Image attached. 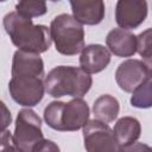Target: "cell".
Segmentation results:
<instances>
[{
  "label": "cell",
  "mask_w": 152,
  "mask_h": 152,
  "mask_svg": "<svg viewBox=\"0 0 152 152\" xmlns=\"http://www.w3.org/2000/svg\"><path fill=\"white\" fill-rule=\"evenodd\" d=\"M108 50L119 57H131L137 52V36L124 28H113L106 37Z\"/></svg>",
  "instance_id": "cell-11"
},
{
  "label": "cell",
  "mask_w": 152,
  "mask_h": 152,
  "mask_svg": "<svg viewBox=\"0 0 152 152\" xmlns=\"http://www.w3.org/2000/svg\"><path fill=\"white\" fill-rule=\"evenodd\" d=\"M45 91L52 97L84 96L91 84L93 78L81 68L71 65H59L53 68L44 78Z\"/></svg>",
  "instance_id": "cell-2"
},
{
  "label": "cell",
  "mask_w": 152,
  "mask_h": 152,
  "mask_svg": "<svg viewBox=\"0 0 152 152\" xmlns=\"http://www.w3.org/2000/svg\"><path fill=\"white\" fill-rule=\"evenodd\" d=\"M1 152H24L13 142V135L7 129L1 133Z\"/></svg>",
  "instance_id": "cell-19"
},
{
  "label": "cell",
  "mask_w": 152,
  "mask_h": 152,
  "mask_svg": "<svg viewBox=\"0 0 152 152\" xmlns=\"http://www.w3.org/2000/svg\"><path fill=\"white\" fill-rule=\"evenodd\" d=\"M137 52L141 56L142 61L152 58V27L137 36Z\"/></svg>",
  "instance_id": "cell-18"
},
{
  "label": "cell",
  "mask_w": 152,
  "mask_h": 152,
  "mask_svg": "<svg viewBox=\"0 0 152 152\" xmlns=\"http://www.w3.org/2000/svg\"><path fill=\"white\" fill-rule=\"evenodd\" d=\"M43 139L42 120L36 112L30 108L19 110L15 120L13 142L24 152H32L33 147Z\"/></svg>",
  "instance_id": "cell-5"
},
{
  "label": "cell",
  "mask_w": 152,
  "mask_h": 152,
  "mask_svg": "<svg viewBox=\"0 0 152 152\" xmlns=\"http://www.w3.org/2000/svg\"><path fill=\"white\" fill-rule=\"evenodd\" d=\"M125 152H152V147L142 142H134L125 147Z\"/></svg>",
  "instance_id": "cell-21"
},
{
  "label": "cell",
  "mask_w": 152,
  "mask_h": 152,
  "mask_svg": "<svg viewBox=\"0 0 152 152\" xmlns=\"http://www.w3.org/2000/svg\"><path fill=\"white\" fill-rule=\"evenodd\" d=\"M74 18L82 25H96L100 24L106 13L104 2L96 1H70Z\"/></svg>",
  "instance_id": "cell-12"
},
{
  "label": "cell",
  "mask_w": 152,
  "mask_h": 152,
  "mask_svg": "<svg viewBox=\"0 0 152 152\" xmlns=\"http://www.w3.org/2000/svg\"><path fill=\"white\" fill-rule=\"evenodd\" d=\"M119 101L109 94H104L97 97L93 106V113L96 120H100L106 124L114 121L119 114Z\"/></svg>",
  "instance_id": "cell-15"
},
{
  "label": "cell",
  "mask_w": 152,
  "mask_h": 152,
  "mask_svg": "<svg viewBox=\"0 0 152 152\" xmlns=\"http://www.w3.org/2000/svg\"><path fill=\"white\" fill-rule=\"evenodd\" d=\"M114 134L119 142L126 147L134 144L141 133V126L139 120L132 116H124L116 121L114 125Z\"/></svg>",
  "instance_id": "cell-14"
},
{
  "label": "cell",
  "mask_w": 152,
  "mask_h": 152,
  "mask_svg": "<svg viewBox=\"0 0 152 152\" xmlns=\"http://www.w3.org/2000/svg\"><path fill=\"white\" fill-rule=\"evenodd\" d=\"M30 75V76H44V62L37 53L25 52L17 50L12 61V76Z\"/></svg>",
  "instance_id": "cell-13"
},
{
  "label": "cell",
  "mask_w": 152,
  "mask_h": 152,
  "mask_svg": "<svg viewBox=\"0 0 152 152\" xmlns=\"http://www.w3.org/2000/svg\"><path fill=\"white\" fill-rule=\"evenodd\" d=\"M89 114L87 102L82 97H76L69 102H50L44 109V120L52 129L72 132L89 122Z\"/></svg>",
  "instance_id": "cell-3"
},
{
  "label": "cell",
  "mask_w": 152,
  "mask_h": 152,
  "mask_svg": "<svg viewBox=\"0 0 152 152\" xmlns=\"http://www.w3.org/2000/svg\"><path fill=\"white\" fill-rule=\"evenodd\" d=\"M83 140L87 152H125L114 131L100 120H90L83 127Z\"/></svg>",
  "instance_id": "cell-6"
},
{
  "label": "cell",
  "mask_w": 152,
  "mask_h": 152,
  "mask_svg": "<svg viewBox=\"0 0 152 152\" xmlns=\"http://www.w3.org/2000/svg\"><path fill=\"white\" fill-rule=\"evenodd\" d=\"M46 4L44 1H19L15 5V12L25 18L32 19L34 17H40L46 13Z\"/></svg>",
  "instance_id": "cell-17"
},
{
  "label": "cell",
  "mask_w": 152,
  "mask_h": 152,
  "mask_svg": "<svg viewBox=\"0 0 152 152\" xmlns=\"http://www.w3.org/2000/svg\"><path fill=\"white\" fill-rule=\"evenodd\" d=\"M32 152H61L58 145L49 139L40 140L32 150Z\"/></svg>",
  "instance_id": "cell-20"
},
{
  "label": "cell",
  "mask_w": 152,
  "mask_h": 152,
  "mask_svg": "<svg viewBox=\"0 0 152 152\" xmlns=\"http://www.w3.org/2000/svg\"><path fill=\"white\" fill-rule=\"evenodd\" d=\"M110 62V51L100 44L84 46L80 56V68L87 74H97L107 68Z\"/></svg>",
  "instance_id": "cell-10"
},
{
  "label": "cell",
  "mask_w": 152,
  "mask_h": 152,
  "mask_svg": "<svg viewBox=\"0 0 152 152\" xmlns=\"http://www.w3.org/2000/svg\"><path fill=\"white\" fill-rule=\"evenodd\" d=\"M50 36L62 55L74 56L84 49V28L74 15L63 13L55 17L50 25Z\"/></svg>",
  "instance_id": "cell-4"
},
{
  "label": "cell",
  "mask_w": 152,
  "mask_h": 152,
  "mask_svg": "<svg viewBox=\"0 0 152 152\" xmlns=\"http://www.w3.org/2000/svg\"><path fill=\"white\" fill-rule=\"evenodd\" d=\"M2 24L12 43L21 51L39 55L51 46L50 28L45 25H34L32 19L18 14L15 11L4 17Z\"/></svg>",
  "instance_id": "cell-1"
},
{
  "label": "cell",
  "mask_w": 152,
  "mask_h": 152,
  "mask_svg": "<svg viewBox=\"0 0 152 152\" xmlns=\"http://www.w3.org/2000/svg\"><path fill=\"white\" fill-rule=\"evenodd\" d=\"M115 80L120 89L126 93H133L151 78L142 61L127 59L119 64L115 71Z\"/></svg>",
  "instance_id": "cell-8"
},
{
  "label": "cell",
  "mask_w": 152,
  "mask_h": 152,
  "mask_svg": "<svg viewBox=\"0 0 152 152\" xmlns=\"http://www.w3.org/2000/svg\"><path fill=\"white\" fill-rule=\"evenodd\" d=\"M147 17V2L145 0H120L115 7V20L120 28L134 30Z\"/></svg>",
  "instance_id": "cell-9"
},
{
  "label": "cell",
  "mask_w": 152,
  "mask_h": 152,
  "mask_svg": "<svg viewBox=\"0 0 152 152\" xmlns=\"http://www.w3.org/2000/svg\"><path fill=\"white\" fill-rule=\"evenodd\" d=\"M131 104L135 108L152 107V81H147L137 88L131 96Z\"/></svg>",
  "instance_id": "cell-16"
},
{
  "label": "cell",
  "mask_w": 152,
  "mask_h": 152,
  "mask_svg": "<svg viewBox=\"0 0 152 152\" xmlns=\"http://www.w3.org/2000/svg\"><path fill=\"white\" fill-rule=\"evenodd\" d=\"M8 90L12 99L18 104L24 107H33L43 100L45 84L43 77L18 75L11 77Z\"/></svg>",
  "instance_id": "cell-7"
},
{
  "label": "cell",
  "mask_w": 152,
  "mask_h": 152,
  "mask_svg": "<svg viewBox=\"0 0 152 152\" xmlns=\"http://www.w3.org/2000/svg\"><path fill=\"white\" fill-rule=\"evenodd\" d=\"M2 110H4V115H2V131L6 129V127L11 124V113L7 110L6 106L2 103Z\"/></svg>",
  "instance_id": "cell-22"
}]
</instances>
